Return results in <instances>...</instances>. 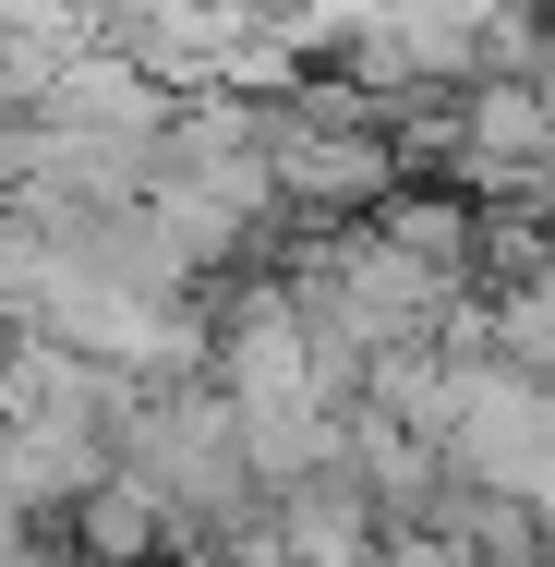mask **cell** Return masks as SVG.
Returning a JSON list of instances; mask_svg holds the SVG:
<instances>
[{"label":"cell","instance_id":"6da1fadb","mask_svg":"<svg viewBox=\"0 0 555 567\" xmlns=\"http://www.w3.org/2000/svg\"><path fill=\"white\" fill-rule=\"evenodd\" d=\"M266 532H278L302 567H387V519H374L350 447H338L327 471H302V483H278V519H266Z\"/></svg>","mask_w":555,"mask_h":567},{"label":"cell","instance_id":"7a4b0ae2","mask_svg":"<svg viewBox=\"0 0 555 567\" xmlns=\"http://www.w3.org/2000/svg\"><path fill=\"white\" fill-rule=\"evenodd\" d=\"M61 567H169V507H157L133 471H110V483L61 519Z\"/></svg>","mask_w":555,"mask_h":567},{"label":"cell","instance_id":"277c9868","mask_svg":"<svg viewBox=\"0 0 555 567\" xmlns=\"http://www.w3.org/2000/svg\"><path fill=\"white\" fill-rule=\"evenodd\" d=\"M0 362H12V315H0Z\"/></svg>","mask_w":555,"mask_h":567},{"label":"cell","instance_id":"3957f363","mask_svg":"<svg viewBox=\"0 0 555 567\" xmlns=\"http://www.w3.org/2000/svg\"><path fill=\"white\" fill-rule=\"evenodd\" d=\"M495 362H507V374H532V386H555V266L532 278V290H507V302H495Z\"/></svg>","mask_w":555,"mask_h":567}]
</instances>
